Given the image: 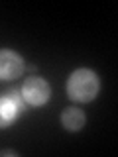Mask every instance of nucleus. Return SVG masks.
<instances>
[{
    "instance_id": "nucleus-1",
    "label": "nucleus",
    "mask_w": 118,
    "mask_h": 157,
    "mask_svg": "<svg viewBox=\"0 0 118 157\" xmlns=\"http://www.w3.org/2000/svg\"><path fill=\"white\" fill-rule=\"evenodd\" d=\"M98 88V75L91 69H77L67 81V94L73 102H91L92 98H96Z\"/></svg>"
},
{
    "instance_id": "nucleus-2",
    "label": "nucleus",
    "mask_w": 118,
    "mask_h": 157,
    "mask_svg": "<svg viewBox=\"0 0 118 157\" xmlns=\"http://www.w3.org/2000/svg\"><path fill=\"white\" fill-rule=\"evenodd\" d=\"M22 98L26 100V104L30 106H43L51 96V88L43 78L39 77H30L26 82L22 85Z\"/></svg>"
},
{
    "instance_id": "nucleus-3",
    "label": "nucleus",
    "mask_w": 118,
    "mask_h": 157,
    "mask_svg": "<svg viewBox=\"0 0 118 157\" xmlns=\"http://www.w3.org/2000/svg\"><path fill=\"white\" fill-rule=\"evenodd\" d=\"M24 73V59L12 49H0V78L12 81Z\"/></svg>"
},
{
    "instance_id": "nucleus-4",
    "label": "nucleus",
    "mask_w": 118,
    "mask_h": 157,
    "mask_svg": "<svg viewBox=\"0 0 118 157\" xmlns=\"http://www.w3.org/2000/svg\"><path fill=\"white\" fill-rule=\"evenodd\" d=\"M85 122H87L85 112L79 110V108H75V106L65 108V110H63V114H61V124H63V128H65V130H69V132H79V130H83Z\"/></svg>"
},
{
    "instance_id": "nucleus-5",
    "label": "nucleus",
    "mask_w": 118,
    "mask_h": 157,
    "mask_svg": "<svg viewBox=\"0 0 118 157\" xmlns=\"http://www.w3.org/2000/svg\"><path fill=\"white\" fill-rule=\"evenodd\" d=\"M16 118H20L18 108L14 106L6 96H0V130L8 128Z\"/></svg>"
},
{
    "instance_id": "nucleus-6",
    "label": "nucleus",
    "mask_w": 118,
    "mask_h": 157,
    "mask_svg": "<svg viewBox=\"0 0 118 157\" xmlns=\"http://www.w3.org/2000/svg\"><path fill=\"white\" fill-rule=\"evenodd\" d=\"M4 96H6L8 100H10L14 106L18 108V112H20V114H22V112L26 110V106H28V104H26V100L22 98V92H20L18 88H8V90L4 92Z\"/></svg>"
},
{
    "instance_id": "nucleus-7",
    "label": "nucleus",
    "mask_w": 118,
    "mask_h": 157,
    "mask_svg": "<svg viewBox=\"0 0 118 157\" xmlns=\"http://www.w3.org/2000/svg\"><path fill=\"white\" fill-rule=\"evenodd\" d=\"M4 155H14V157H18V151H10V149L0 151V157H4Z\"/></svg>"
}]
</instances>
